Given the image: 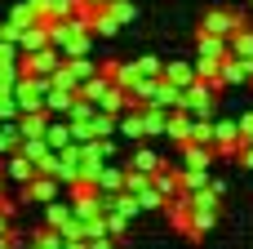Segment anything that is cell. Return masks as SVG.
Listing matches in <instances>:
<instances>
[{"label": "cell", "mask_w": 253, "mask_h": 249, "mask_svg": "<svg viewBox=\"0 0 253 249\" xmlns=\"http://www.w3.org/2000/svg\"><path fill=\"white\" fill-rule=\"evenodd\" d=\"M22 151H27V156H31L36 165H40V160H44V156H49L53 147H49V138L40 134V138H22Z\"/></svg>", "instance_id": "603a6c76"}, {"label": "cell", "mask_w": 253, "mask_h": 249, "mask_svg": "<svg viewBox=\"0 0 253 249\" xmlns=\"http://www.w3.org/2000/svg\"><path fill=\"white\" fill-rule=\"evenodd\" d=\"M80 4H89V9H102V4H107V0H80Z\"/></svg>", "instance_id": "d6a6232c"}, {"label": "cell", "mask_w": 253, "mask_h": 249, "mask_svg": "<svg viewBox=\"0 0 253 249\" xmlns=\"http://www.w3.org/2000/svg\"><path fill=\"white\" fill-rule=\"evenodd\" d=\"M133 76H138V80H147V76H165V62H160L156 53H142V58H133Z\"/></svg>", "instance_id": "d6986e66"}, {"label": "cell", "mask_w": 253, "mask_h": 249, "mask_svg": "<svg viewBox=\"0 0 253 249\" xmlns=\"http://www.w3.org/2000/svg\"><path fill=\"white\" fill-rule=\"evenodd\" d=\"M102 9H107V13H111V18H116V22H120V27H125V22H133V18H138V9H133V0H107V4H102Z\"/></svg>", "instance_id": "7402d4cb"}, {"label": "cell", "mask_w": 253, "mask_h": 249, "mask_svg": "<svg viewBox=\"0 0 253 249\" xmlns=\"http://www.w3.org/2000/svg\"><path fill=\"white\" fill-rule=\"evenodd\" d=\"M222 62H227V58H218V53H196V71H200L205 80H218V76H222Z\"/></svg>", "instance_id": "ac0fdd59"}, {"label": "cell", "mask_w": 253, "mask_h": 249, "mask_svg": "<svg viewBox=\"0 0 253 249\" xmlns=\"http://www.w3.org/2000/svg\"><path fill=\"white\" fill-rule=\"evenodd\" d=\"M120 138H129V143H147V138H151V129H147V107H142V102H133L129 111H120Z\"/></svg>", "instance_id": "8992f818"}, {"label": "cell", "mask_w": 253, "mask_h": 249, "mask_svg": "<svg viewBox=\"0 0 253 249\" xmlns=\"http://www.w3.org/2000/svg\"><path fill=\"white\" fill-rule=\"evenodd\" d=\"M129 165H138V169H147V174H156V169H160V165H169V160H165L160 151H151V147H138Z\"/></svg>", "instance_id": "ffe728a7"}, {"label": "cell", "mask_w": 253, "mask_h": 249, "mask_svg": "<svg viewBox=\"0 0 253 249\" xmlns=\"http://www.w3.org/2000/svg\"><path fill=\"white\" fill-rule=\"evenodd\" d=\"M53 4H58V18H67V13L76 9V0H53Z\"/></svg>", "instance_id": "4dcf8cb0"}, {"label": "cell", "mask_w": 253, "mask_h": 249, "mask_svg": "<svg viewBox=\"0 0 253 249\" xmlns=\"http://www.w3.org/2000/svg\"><path fill=\"white\" fill-rule=\"evenodd\" d=\"M240 165H245V169H253V143H245V151H240Z\"/></svg>", "instance_id": "f546056e"}, {"label": "cell", "mask_w": 253, "mask_h": 249, "mask_svg": "<svg viewBox=\"0 0 253 249\" xmlns=\"http://www.w3.org/2000/svg\"><path fill=\"white\" fill-rule=\"evenodd\" d=\"M27 4L36 9L40 22H58V4H53V0H27Z\"/></svg>", "instance_id": "4316f807"}, {"label": "cell", "mask_w": 253, "mask_h": 249, "mask_svg": "<svg viewBox=\"0 0 253 249\" xmlns=\"http://www.w3.org/2000/svg\"><path fill=\"white\" fill-rule=\"evenodd\" d=\"M107 85H111V76H107V71H98V76H93V80H84V85H80V94H84V98H93V102H98V98H102V89H107Z\"/></svg>", "instance_id": "cb8c5ba5"}, {"label": "cell", "mask_w": 253, "mask_h": 249, "mask_svg": "<svg viewBox=\"0 0 253 249\" xmlns=\"http://www.w3.org/2000/svg\"><path fill=\"white\" fill-rule=\"evenodd\" d=\"M160 214L169 218V227H173L178 236H191V214H196V196H191V192L182 187V192H178V196H173V200H169V205H165Z\"/></svg>", "instance_id": "3957f363"}, {"label": "cell", "mask_w": 253, "mask_h": 249, "mask_svg": "<svg viewBox=\"0 0 253 249\" xmlns=\"http://www.w3.org/2000/svg\"><path fill=\"white\" fill-rule=\"evenodd\" d=\"M213 227H218V209H213V205H196V214H191V236H187V241H205Z\"/></svg>", "instance_id": "4fadbf2b"}, {"label": "cell", "mask_w": 253, "mask_h": 249, "mask_svg": "<svg viewBox=\"0 0 253 249\" xmlns=\"http://www.w3.org/2000/svg\"><path fill=\"white\" fill-rule=\"evenodd\" d=\"M62 192H67V183H62V178H53V174H36L31 183H22V187H18L22 205H27V200H36V205H49V200H58Z\"/></svg>", "instance_id": "7a4b0ae2"}, {"label": "cell", "mask_w": 253, "mask_h": 249, "mask_svg": "<svg viewBox=\"0 0 253 249\" xmlns=\"http://www.w3.org/2000/svg\"><path fill=\"white\" fill-rule=\"evenodd\" d=\"M9 227H13V218H9V214H0V236H4Z\"/></svg>", "instance_id": "1f68e13d"}, {"label": "cell", "mask_w": 253, "mask_h": 249, "mask_svg": "<svg viewBox=\"0 0 253 249\" xmlns=\"http://www.w3.org/2000/svg\"><path fill=\"white\" fill-rule=\"evenodd\" d=\"M98 192H125V169L120 165H107L102 178H98Z\"/></svg>", "instance_id": "44dd1931"}, {"label": "cell", "mask_w": 253, "mask_h": 249, "mask_svg": "<svg viewBox=\"0 0 253 249\" xmlns=\"http://www.w3.org/2000/svg\"><path fill=\"white\" fill-rule=\"evenodd\" d=\"M196 76H200L196 62H182V58H169V62H165V80H173V85H182V89H187Z\"/></svg>", "instance_id": "2e32d148"}, {"label": "cell", "mask_w": 253, "mask_h": 249, "mask_svg": "<svg viewBox=\"0 0 253 249\" xmlns=\"http://www.w3.org/2000/svg\"><path fill=\"white\" fill-rule=\"evenodd\" d=\"M62 67H67V71L76 76V85H84V80H93V76L102 71V67H98V62H93L89 53H80V58H62Z\"/></svg>", "instance_id": "9a60e30c"}, {"label": "cell", "mask_w": 253, "mask_h": 249, "mask_svg": "<svg viewBox=\"0 0 253 249\" xmlns=\"http://www.w3.org/2000/svg\"><path fill=\"white\" fill-rule=\"evenodd\" d=\"M76 98H80V89H76V85H53V89H49V98H44V107H49L53 116H67V111L76 107Z\"/></svg>", "instance_id": "8fae6325"}, {"label": "cell", "mask_w": 253, "mask_h": 249, "mask_svg": "<svg viewBox=\"0 0 253 249\" xmlns=\"http://www.w3.org/2000/svg\"><path fill=\"white\" fill-rule=\"evenodd\" d=\"M22 80V62H0V89H13Z\"/></svg>", "instance_id": "d4e9b609"}, {"label": "cell", "mask_w": 253, "mask_h": 249, "mask_svg": "<svg viewBox=\"0 0 253 249\" xmlns=\"http://www.w3.org/2000/svg\"><path fill=\"white\" fill-rule=\"evenodd\" d=\"M165 138L178 143V147L191 143V138H196V116H191L187 107H173V111H169V129H165Z\"/></svg>", "instance_id": "52a82bcc"}, {"label": "cell", "mask_w": 253, "mask_h": 249, "mask_svg": "<svg viewBox=\"0 0 253 249\" xmlns=\"http://www.w3.org/2000/svg\"><path fill=\"white\" fill-rule=\"evenodd\" d=\"M44 223H49V227H58V232H71L80 218H76V205L58 196V200H49V205H44Z\"/></svg>", "instance_id": "9c48e42d"}, {"label": "cell", "mask_w": 253, "mask_h": 249, "mask_svg": "<svg viewBox=\"0 0 253 249\" xmlns=\"http://www.w3.org/2000/svg\"><path fill=\"white\" fill-rule=\"evenodd\" d=\"M240 134H245V143H253V111L240 116Z\"/></svg>", "instance_id": "f1b7e54d"}, {"label": "cell", "mask_w": 253, "mask_h": 249, "mask_svg": "<svg viewBox=\"0 0 253 249\" xmlns=\"http://www.w3.org/2000/svg\"><path fill=\"white\" fill-rule=\"evenodd\" d=\"M227 89L218 85V80H205V76H196L191 85H187V94H182V107L196 116V120H213L218 116V98H222Z\"/></svg>", "instance_id": "6da1fadb"}, {"label": "cell", "mask_w": 253, "mask_h": 249, "mask_svg": "<svg viewBox=\"0 0 253 249\" xmlns=\"http://www.w3.org/2000/svg\"><path fill=\"white\" fill-rule=\"evenodd\" d=\"M249 9H253V0H249Z\"/></svg>", "instance_id": "836d02e7"}, {"label": "cell", "mask_w": 253, "mask_h": 249, "mask_svg": "<svg viewBox=\"0 0 253 249\" xmlns=\"http://www.w3.org/2000/svg\"><path fill=\"white\" fill-rule=\"evenodd\" d=\"M93 31H98V36H116V31H120V22H116L107 9H98V18H93Z\"/></svg>", "instance_id": "484cf974"}, {"label": "cell", "mask_w": 253, "mask_h": 249, "mask_svg": "<svg viewBox=\"0 0 253 249\" xmlns=\"http://www.w3.org/2000/svg\"><path fill=\"white\" fill-rule=\"evenodd\" d=\"M31 245H40V249H62V245H67V236H62L58 227H49V223H44L40 232H31Z\"/></svg>", "instance_id": "e0dca14e"}, {"label": "cell", "mask_w": 253, "mask_h": 249, "mask_svg": "<svg viewBox=\"0 0 253 249\" xmlns=\"http://www.w3.org/2000/svg\"><path fill=\"white\" fill-rule=\"evenodd\" d=\"M253 18H240L236 9H209L205 18H200V27L205 31H218V36H236L240 27H249Z\"/></svg>", "instance_id": "5b68a950"}, {"label": "cell", "mask_w": 253, "mask_h": 249, "mask_svg": "<svg viewBox=\"0 0 253 249\" xmlns=\"http://www.w3.org/2000/svg\"><path fill=\"white\" fill-rule=\"evenodd\" d=\"M4 174H9V183H18V187H22V183H31V178L40 174V165L18 147V151H9V156H4Z\"/></svg>", "instance_id": "ba28073f"}, {"label": "cell", "mask_w": 253, "mask_h": 249, "mask_svg": "<svg viewBox=\"0 0 253 249\" xmlns=\"http://www.w3.org/2000/svg\"><path fill=\"white\" fill-rule=\"evenodd\" d=\"M18 209H22V196L13 200V196H4V192H0V214H9V218H18Z\"/></svg>", "instance_id": "83f0119b"}, {"label": "cell", "mask_w": 253, "mask_h": 249, "mask_svg": "<svg viewBox=\"0 0 253 249\" xmlns=\"http://www.w3.org/2000/svg\"><path fill=\"white\" fill-rule=\"evenodd\" d=\"M49 120H53L49 107H40V111H22V116H18V129H22V138H40V134L49 129Z\"/></svg>", "instance_id": "7c38bea8"}, {"label": "cell", "mask_w": 253, "mask_h": 249, "mask_svg": "<svg viewBox=\"0 0 253 249\" xmlns=\"http://www.w3.org/2000/svg\"><path fill=\"white\" fill-rule=\"evenodd\" d=\"M249 67H245V62H240V58H236V53H227V62H222V76H218V85H222V89H249Z\"/></svg>", "instance_id": "30bf717a"}, {"label": "cell", "mask_w": 253, "mask_h": 249, "mask_svg": "<svg viewBox=\"0 0 253 249\" xmlns=\"http://www.w3.org/2000/svg\"><path fill=\"white\" fill-rule=\"evenodd\" d=\"M18 45H22V53H36V49L53 45V40H49V22H31V27L22 31V40H18Z\"/></svg>", "instance_id": "5bb4252c"}, {"label": "cell", "mask_w": 253, "mask_h": 249, "mask_svg": "<svg viewBox=\"0 0 253 249\" xmlns=\"http://www.w3.org/2000/svg\"><path fill=\"white\" fill-rule=\"evenodd\" d=\"M62 49L58 45H44V49H36V53H22V71H31V76H53L58 67H62Z\"/></svg>", "instance_id": "277c9868"}]
</instances>
